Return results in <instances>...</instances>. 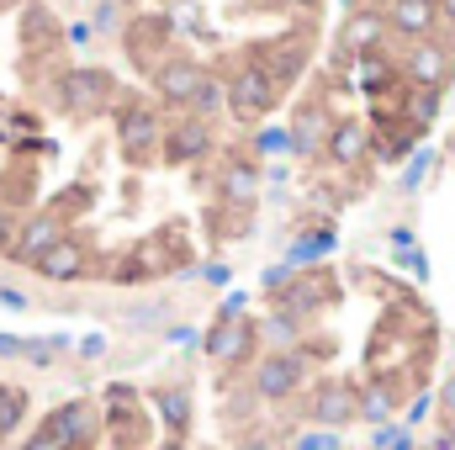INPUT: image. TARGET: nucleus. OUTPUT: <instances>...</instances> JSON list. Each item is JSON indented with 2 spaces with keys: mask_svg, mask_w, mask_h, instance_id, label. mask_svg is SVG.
Segmentation results:
<instances>
[{
  "mask_svg": "<svg viewBox=\"0 0 455 450\" xmlns=\"http://www.w3.org/2000/svg\"><path fill=\"white\" fill-rule=\"evenodd\" d=\"M228 191H233V197H238V202H249V197H254V175H249V170H243V165H238V170H233V175H228Z\"/></svg>",
  "mask_w": 455,
  "mask_h": 450,
  "instance_id": "2eb2a0df",
  "label": "nucleus"
},
{
  "mask_svg": "<svg viewBox=\"0 0 455 450\" xmlns=\"http://www.w3.org/2000/svg\"><path fill=\"white\" fill-rule=\"evenodd\" d=\"M164 450H186V446H180V440H175V446H164Z\"/></svg>",
  "mask_w": 455,
  "mask_h": 450,
  "instance_id": "6ab92c4d",
  "label": "nucleus"
},
{
  "mask_svg": "<svg viewBox=\"0 0 455 450\" xmlns=\"http://www.w3.org/2000/svg\"><path fill=\"white\" fill-rule=\"evenodd\" d=\"M297 5H313V0H297Z\"/></svg>",
  "mask_w": 455,
  "mask_h": 450,
  "instance_id": "aec40b11",
  "label": "nucleus"
},
{
  "mask_svg": "<svg viewBox=\"0 0 455 450\" xmlns=\"http://www.w3.org/2000/svg\"><path fill=\"white\" fill-rule=\"evenodd\" d=\"M21 408H27V398H21L16 387H0V435H11V430H16Z\"/></svg>",
  "mask_w": 455,
  "mask_h": 450,
  "instance_id": "4468645a",
  "label": "nucleus"
},
{
  "mask_svg": "<svg viewBox=\"0 0 455 450\" xmlns=\"http://www.w3.org/2000/svg\"><path fill=\"white\" fill-rule=\"evenodd\" d=\"M53 244H64L59 223H53V218H32V223H27V233L16 238V260H32V265H37Z\"/></svg>",
  "mask_w": 455,
  "mask_h": 450,
  "instance_id": "39448f33",
  "label": "nucleus"
},
{
  "mask_svg": "<svg viewBox=\"0 0 455 450\" xmlns=\"http://www.w3.org/2000/svg\"><path fill=\"white\" fill-rule=\"evenodd\" d=\"M376 37H381V21H376V16H355V21L344 27V43H349V48H376Z\"/></svg>",
  "mask_w": 455,
  "mask_h": 450,
  "instance_id": "ddd939ff",
  "label": "nucleus"
},
{
  "mask_svg": "<svg viewBox=\"0 0 455 450\" xmlns=\"http://www.w3.org/2000/svg\"><path fill=\"white\" fill-rule=\"evenodd\" d=\"M5 233H11V213L0 207V244H5Z\"/></svg>",
  "mask_w": 455,
  "mask_h": 450,
  "instance_id": "a211bd4d",
  "label": "nucleus"
},
{
  "mask_svg": "<svg viewBox=\"0 0 455 450\" xmlns=\"http://www.w3.org/2000/svg\"><path fill=\"white\" fill-rule=\"evenodd\" d=\"M64 91L75 96V107H96V101L112 91V80H107L101 69H75V75L64 80Z\"/></svg>",
  "mask_w": 455,
  "mask_h": 450,
  "instance_id": "0eeeda50",
  "label": "nucleus"
},
{
  "mask_svg": "<svg viewBox=\"0 0 455 450\" xmlns=\"http://www.w3.org/2000/svg\"><path fill=\"white\" fill-rule=\"evenodd\" d=\"M445 75H451V59H445L440 48H419V53H413V80H419L424 91H440Z\"/></svg>",
  "mask_w": 455,
  "mask_h": 450,
  "instance_id": "6e6552de",
  "label": "nucleus"
},
{
  "mask_svg": "<svg viewBox=\"0 0 455 450\" xmlns=\"http://www.w3.org/2000/svg\"><path fill=\"white\" fill-rule=\"evenodd\" d=\"M329 154H334L339 165H355V159L365 154V133H360L355 122H344V127H334V143H329Z\"/></svg>",
  "mask_w": 455,
  "mask_h": 450,
  "instance_id": "9b49d317",
  "label": "nucleus"
},
{
  "mask_svg": "<svg viewBox=\"0 0 455 450\" xmlns=\"http://www.w3.org/2000/svg\"><path fill=\"white\" fill-rule=\"evenodd\" d=\"M233 101H238L243 117H259L270 101H275V96H270V75H265V69H243L238 85H233Z\"/></svg>",
  "mask_w": 455,
  "mask_h": 450,
  "instance_id": "20e7f679",
  "label": "nucleus"
},
{
  "mask_svg": "<svg viewBox=\"0 0 455 450\" xmlns=\"http://www.w3.org/2000/svg\"><path fill=\"white\" fill-rule=\"evenodd\" d=\"M440 403H445V414H455V382L445 387V398H440Z\"/></svg>",
  "mask_w": 455,
  "mask_h": 450,
  "instance_id": "f3484780",
  "label": "nucleus"
},
{
  "mask_svg": "<svg viewBox=\"0 0 455 450\" xmlns=\"http://www.w3.org/2000/svg\"><path fill=\"white\" fill-rule=\"evenodd\" d=\"M154 133H159V127H154V117H148V112H138V107H132V112L122 117V143H127L132 154H138V149H148V143H154Z\"/></svg>",
  "mask_w": 455,
  "mask_h": 450,
  "instance_id": "9d476101",
  "label": "nucleus"
},
{
  "mask_svg": "<svg viewBox=\"0 0 455 450\" xmlns=\"http://www.w3.org/2000/svg\"><path fill=\"white\" fill-rule=\"evenodd\" d=\"M451 11H455V0H451Z\"/></svg>",
  "mask_w": 455,
  "mask_h": 450,
  "instance_id": "412c9836",
  "label": "nucleus"
},
{
  "mask_svg": "<svg viewBox=\"0 0 455 450\" xmlns=\"http://www.w3.org/2000/svg\"><path fill=\"white\" fill-rule=\"evenodd\" d=\"M202 85H207V80H202V69H196V64H186V59H170V64L159 69V91H164L170 101H196V96H202Z\"/></svg>",
  "mask_w": 455,
  "mask_h": 450,
  "instance_id": "f257e3e1",
  "label": "nucleus"
},
{
  "mask_svg": "<svg viewBox=\"0 0 455 450\" xmlns=\"http://www.w3.org/2000/svg\"><path fill=\"white\" fill-rule=\"evenodd\" d=\"M297 382H302V360L297 355H270L259 366V392L265 398H286V392H297Z\"/></svg>",
  "mask_w": 455,
  "mask_h": 450,
  "instance_id": "f03ea898",
  "label": "nucleus"
},
{
  "mask_svg": "<svg viewBox=\"0 0 455 450\" xmlns=\"http://www.w3.org/2000/svg\"><path fill=\"white\" fill-rule=\"evenodd\" d=\"M207 149V127L202 122H191V127H180L175 138H170V159H196Z\"/></svg>",
  "mask_w": 455,
  "mask_h": 450,
  "instance_id": "f8f14e48",
  "label": "nucleus"
},
{
  "mask_svg": "<svg viewBox=\"0 0 455 450\" xmlns=\"http://www.w3.org/2000/svg\"><path fill=\"white\" fill-rule=\"evenodd\" d=\"M429 21H435L429 0H392V27L397 32H429Z\"/></svg>",
  "mask_w": 455,
  "mask_h": 450,
  "instance_id": "1a4fd4ad",
  "label": "nucleus"
},
{
  "mask_svg": "<svg viewBox=\"0 0 455 450\" xmlns=\"http://www.w3.org/2000/svg\"><path fill=\"white\" fill-rule=\"evenodd\" d=\"M355 414H360V398H355L349 387H323L318 403H313V419H318V424H344V419H355Z\"/></svg>",
  "mask_w": 455,
  "mask_h": 450,
  "instance_id": "423d86ee",
  "label": "nucleus"
},
{
  "mask_svg": "<svg viewBox=\"0 0 455 450\" xmlns=\"http://www.w3.org/2000/svg\"><path fill=\"white\" fill-rule=\"evenodd\" d=\"M37 270L53 276V281H75V276H85V249H80L75 238H64V244H53V249L37 260Z\"/></svg>",
  "mask_w": 455,
  "mask_h": 450,
  "instance_id": "7ed1b4c3",
  "label": "nucleus"
},
{
  "mask_svg": "<svg viewBox=\"0 0 455 450\" xmlns=\"http://www.w3.org/2000/svg\"><path fill=\"white\" fill-rule=\"evenodd\" d=\"M259 149L270 154V149H286V133H259Z\"/></svg>",
  "mask_w": 455,
  "mask_h": 450,
  "instance_id": "dca6fc26",
  "label": "nucleus"
}]
</instances>
